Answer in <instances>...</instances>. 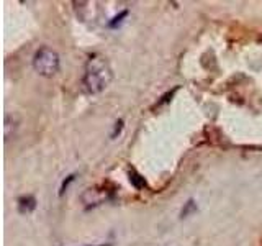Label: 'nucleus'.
<instances>
[{"label": "nucleus", "mask_w": 262, "mask_h": 246, "mask_svg": "<svg viewBox=\"0 0 262 246\" xmlns=\"http://www.w3.org/2000/svg\"><path fill=\"white\" fill-rule=\"evenodd\" d=\"M33 68L39 76L53 77V76L59 73V68H61L59 55L51 48L41 46L33 56Z\"/></svg>", "instance_id": "2"}, {"label": "nucleus", "mask_w": 262, "mask_h": 246, "mask_svg": "<svg viewBox=\"0 0 262 246\" xmlns=\"http://www.w3.org/2000/svg\"><path fill=\"white\" fill-rule=\"evenodd\" d=\"M195 208H197V205H195V202H193V200L190 199L187 204H185V207L182 208V212H180V217H182V218H184V217H187L188 213H190L192 210H195Z\"/></svg>", "instance_id": "5"}, {"label": "nucleus", "mask_w": 262, "mask_h": 246, "mask_svg": "<svg viewBox=\"0 0 262 246\" xmlns=\"http://www.w3.org/2000/svg\"><path fill=\"white\" fill-rule=\"evenodd\" d=\"M126 13H128V12H123L120 17H115V19L112 20L110 23H108V26H112V28H115L116 25H120V23H121V19H123V17H126Z\"/></svg>", "instance_id": "6"}, {"label": "nucleus", "mask_w": 262, "mask_h": 246, "mask_svg": "<svg viewBox=\"0 0 262 246\" xmlns=\"http://www.w3.org/2000/svg\"><path fill=\"white\" fill-rule=\"evenodd\" d=\"M72 181H74V176H69V177H67V181H64V182H62V186H61V190H59V194H61V195L64 194V190L67 189V186H69V182H72Z\"/></svg>", "instance_id": "7"}, {"label": "nucleus", "mask_w": 262, "mask_h": 246, "mask_svg": "<svg viewBox=\"0 0 262 246\" xmlns=\"http://www.w3.org/2000/svg\"><path fill=\"white\" fill-rule=\"evenodd\" d=\"M36 208V199L33 195H23L18 199V210L21 213H30Z\"/></svg>", "instance_id": "3"}, {"label": "nucleus", "mask_w": 262, "mask_h": 246, "mask_svg": "<svg viewBox=\"0 0 262 246\" xmlns=\"http://www.w3.org/2000/svg\"><path fill=\"white\" fill-rule=\"evenodd\" d=\"M130 182L136 187V189H144V187H146V181H144V177L139 176L136 171H130Z\"/></svg>", "instance_id": "4"}, {"label": "nucleus", "mask_w": 262, "mask_h": 246, "mask_svg": "<svg viewBox=\"0 0 262 246\" xmlns=\"http://www.w3.org/2000/svg\"><path fill=\"white\" fill-rule=\"evenodd\" d=\"M123 128V120H120V122H116V127H115V132H113V135H112V138H115L116 136V132L120 133V130Z\"/></svg>", "instance_id": "8"}, {"label": "nucleus", "mask_w": 262, "mask_h": 246, "mask_svg": "<svg viewBox=\"0 0 262 246\" xmlns=\"http://www.w3.org/2000/svg\"><path fill=\"white\" fill-rule=\"evenodd\" d=\"M112 79H113V71L105 57L100 55L90 56L85 64L82 77V86L85 91L92 95H97L110 86Z\"/></svg>", "instance_id": "1"}]
</instances>
